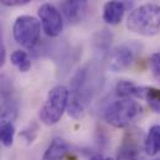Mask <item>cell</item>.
Masks as SVG:
<instances>
[{"label":"cell","instance_id":"cell-18","mask_svg":"<svg viewBox=\"0 0 160 160\" xmlns=\"http://www.w3.org/2000/svg\"><path fill=\"white\" fill-rule=\"evenodd\" d=\"M31 0H0V5L4 6H16V5H25Z\"/></svg>","mask_w":160,"mask_h":160},{"label":"cell","instance_id":"cell-7","mask_svg":"<svg viewBox=\"0 0 160 160\" xmlns=\"http://www.w3.org/2000/svg\"><path fill=\"white\" fill-rule=\"evenodd\" d=\"M88 6V0H63L61 12L71 24H77L84 18Z\"/></svg>","mask_w":160,"mask_h":160},{"label":"cell","instance_id":"cell-5","mask_svg":"<svg viewBox=\"0 0 160 160\" xmlns=\"http://www.w3.org/2000/svg\"><path fill=\"white\" fill-rule=\"evenodd\" d=\"M41 29L50 38H57L63 30V19L61 11L52 4L45 2L39 8Z\"/></svg>","mask_w":160,"mask_h":160},{"label":"cell","instance_id":"cell-12","mask_svg":"<svg viewBox=\"0 0 160 160\" xmlns=\"http://www.w3.org/2000/svg\"><path fill=\"white\" fill-rule=\"evenodd\" d=\"M142 99L147 101L149 108H150L154 113L160 114V89L159 88L143 86Z\"/></svg>","mask_w":160,"mask_h":160},{"label":"cell","instance_id":"cell-13","mask_svg":"<svg viewBox=\"0 0 160 160\" xmlns=\"http://www.w3.org/2000/svg\"><path fill=\"white\" fill-rule=\"evenodd\" d=\"M117 160H139V148L133 140H125L117 152Z\"/></svg>","mask_w":160,"mask_h":160},{"label":"cell","instance_id":"cell-11","mask_svg":"<svg viewBox=\"0 0 160 160\" xmlns=\"http://www.w3.org/2000/svg\"><path fill=\"white\" fill-rule=\"evenodd\" d=\"M144 149L148 155H157L160 152V125H153L150 127L145 142H144Z\"/></svg>","mask_w":160,"mask_h":160},{"label":"cell","instance_id":"cell-8","mask_svg":"<svg viewBox=\"0 0 160 160\" xmlns=\"http://www.w3.org/2000/svg\"><path fill=\"white\" fill-rule=\"evenodd\" d=\"M128 5L122 0H109L103 6L102 19L109 25H118L124 18Z\"/></svg>","mask_w":160,"mask_h":160},{"label":"cell","instance_id":"cell-16","mask_svg":"<svg viewBox=\"0 0 160 160\" xmlns=\"http://www.w3.org/2000/svg\"><path fill=\"white\" fill-rule=\"evenodd\" d=\"M148 63H149V67H150L153 75H154L157 78H160V52L153 53V55L149 57Z\"/></svg>","mask_w":160,"mask_h":160},{"label":"cell","instance_id":"cell-1","mask_svg":"<svg viewBox=\"0 0 160 160\" xmlns=\"http://www.w3.org/2000/svg\"><path fill=\"white\" fill-rule=\"evenodd\" d=\"M127 28L129 31L147 38L159 34L160 5L148 2L135 8L127 18Z\"/></svg>","mask_w":160,"mask_h":160},{"label":"cell","instance_id":"cell-9","mask_svg":"<svg viewBox=\"0 0 160 160\" xmlns=\"http://www.w3.org/2000/svg\"><path fill=\"white\" fill-rule=\"evenodd\" d=\"M68 143L62 138H55L47 147L41 160H63L68 153Z\"/></svg>","mask_w":160,"mask_h":160},{"label":"cell","instance_id":"cell-2","mask_svg":"<svg viewBox=\"0 0 160 160\" xmlns=\"http://www.w3.org/2000/svg\"><path fill=\"white\" fill-rule=\"evenodd\" d=\"M70 91L63 84H57L52 87L46 97V101L40 109V119L46 125L57 124L65 111L67 109Z\"/></svg>","mask_w":160,"mask_h":160},{"label":"cell","instance_id":"cell-19","mask_svg":"<svg viewBox=\"0 0 160 160\" xmlns=\"http://www.w3.org/2000/svg\"><path fill=\"white\" fill-rule=\"evenodd\" d=\"M5 60H6V52H5V48L0 45V68L4 66Z\"/></svg>","mask_w":160,"mask_h":160},{"label":"cell","instance_id":"cell-4","mask_svg":"<svg viewBox=\"0 0 160 160\" xmlns=\"http://www.w3.org/2000/svg\"><path fill=\"white\" fill-rule=\"evenodd\" d=\"M14 40L25 48H34L41 38L40 20L31 15H21L16 18L12 25Z\"/></svg>","mask_w":160,"mask_h":160},{"label":"cell","instance_id":"cell-14","mask_svg":"<svg viewBox=\"0 0 160 160\" xmlns=\"http://www.w3.org/2000/svg\"><path fill=\"white\" fill-rule=\"evenodd\" d=\"M10 61L22 73L30 71V68H31V60L29 57V53L26 51H24V50H16V51H14L11 53V56H10Z\"/></svg>","mask_w":160,"mask_h":160},{"label":"cell","instance_id":"cell-6","mask_svg":"<svg viewBox=\"0 0 160 160\" xmlns=\"http://www.w3.org/2000/svg\"><path fill=\"white\" fill-rule=\"evenodd\" d=\"M137 46L133 43H122L109 55V70L113 72H123L128 70L135 60Z\"/></svg>","mask_w":160,"mask_h":160},{"label":"cell","instance_id":"cell-10","mask_svg":"<svg viewBox=\"0 0 160 160\" xmlns=\"http://www.w3.org/2000/svg\"><path fill=\"white\" fill-rule=\"evenodd\" d=\"M142 93H143V86H138L132 81H119L116 84V94L120 99H134L139 98L142 99Z\"/></svg>","mask_w":160,"mask_h":160},{"label":"cell","instance_id":"cell-15","mask_svg":"<svg viewBox=\"0 0 160 160\" xmlns=\"http://www.w3.org/2000/svg\"><path fill=\"white\" fill-rule=\"evenodd\" d=\"M15 137V127L11 120L0 119V143L5 147H11Z\"/></svg>","mask_w":160,"mask_h":160},{"label":"cell","instance_id":"cell-3","mask_svg":"<svg viewBox=\"0 0 160 160\" xmlns=\"http://www.w3.org/2000/svg\"><path fill=\"white\" fill-rule=\"evenodd\" d=\"M143 112L142 106L129 98V99H118L113 103H111L106 112H104V119L108 124L116 128H125L129 124H132Z\"/></svg>","mask_w":160,"mask_h":160},{"label":"cell","instance_id":"cell-17","mask_svg":"<svg viewBox=\"0 0 160 160\" xmlns=\"http://www.w3.org/2000/svg\"><path fill=\"white\" fill-rule=\"evenodd\" d=\"M20 135H21V137H25L28 144H30V143L34 142V139H35L36 135H38V128L32 129V128L30 127V129H24V130L20 133Z\"/></svg>","mask_w":160,"mask_h":160},{"label":"cell","instance_id":"cell-20","mask_svg":"<svg viewBox=\"0 0 160 160\" xmlns=\"http://www.w3.org/2000/svg\"><path fill=\"white\" fill-rule=\"evenodd\" d=\"M87 160H106V158H103L101 154H93L92 157H89Z\"/></svg>","mask_w":160,"mask_h":160}]
</instances>
